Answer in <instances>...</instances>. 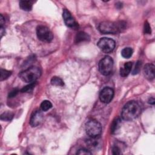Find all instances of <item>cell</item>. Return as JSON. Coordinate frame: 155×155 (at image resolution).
<instances>
[{
    "mask_svg": "<svg viewBox=\"0 0 155 155\" xmlns=\"http://www.w3.org/2000/svg\"><path fill=\"white\" fill-rule=\"evenodd\" d=\"M141 108L139 104L134 101L128 102L123 107L121 112L122 118L125 120H132L140 113Z\"/></svg>",
    "mask_w": 155,
    "mask_h": 155,
    "instance_id": "6da1fadb",
    "label": "cell"
},
{
    "mask_svg": "<svg viewBox=\"0 0 155 155\" xmlns=\"http://www.w3.org/2000/svg\"><path fill=\"white\" fill-rule=\"evenodd\" d=\"M125 25L123 22L104 21L99 24V30L104 34H116L125 28Z\"/></svg>",
    "mask_w": 155,
    "mask_h": 155,
    "instance_id": "7a4b0ae2",
    "label": "cell"
},
{
    "mask_svg": "<svg viewBox=\"0 0 155 155\" xmlns=\"http://www.w3.org/2000/svg\"><path fill=\"white\" fill-rule=\"evenodd\" d=\"M41 74V71L40 68L33 66L21 72L19 76L22 81L31 84L35 82L40 77Z\"/></svg>",
    "mask_w": 155,
    "mask_h": 155,
    "instance_id": "3957f363",
    "label": "cell"
},
{
    "mask_svg": "<svg viewBox=\"0 0 155 155\" xmlns=\"http://www.w3.org/2000/svg\"><path fill=\"white\" fill-rule=\"evenodd\" d=\"M85 131L90 137H98L102 132V126L98 121L91 119L85 124Z\"/></svg>",
    "mask_w": 155,
    "mask_h": 155,
    "instance_id": "277c9868",
    "label": "cell"
},
{
    "mask_svg": "<svg viewBox=\"0 0 155 155\" xmlns=\"http://www.w3.org/2000/svg\"><path fill=\"white\" fill-rule=\"evenodd\" d=\"M113 61L112 58L108 56H105L99 62V70L100 73L104 75H109L113 70Z\"/></svg>",
    "mask_w": 155,
    "mask_h": 155,
    "instance_id": "5b68a950",
    "label": "cell"
},
{
    "mask_svg": "<svg viewBox=\"0 0 155 155\" xmlns=\"http://www.w3.org/2000/svg\"><path fill=\"white\" fill-rule=\"evenodd\" d=\"M36 35L38 38L45 42H50L53 39V35L50 29L44 25H39L36 28Z\"/></svg>",
    "mask_w": 155,
    "mask_h": 155,
    "instance_id": "8992f818",
    "label": "cell"
},
{
    "mask_svg": "<svg viewBox=\"0 0 155 155\" xmlns=\"http://www.w3.org/2000/svg\"><path fill=\"white\" fill-rule=\"evenodd\" d=\"M97 46L102 51L108 53L113 51L115 47V42L111 38H102L98 41Z\"/></svg>",
    "mask_w": 155,
    "mask_h": 155,
    "instance_id": "52a82bcc",
    "label": "cell"
},
{
    "mask_svg": "<svg viewBox=\"0 0 155 155\" xmlns=\"http://www.w3.org/2000/svg\"><path fill=\"white\" fill-rule=\"evenodd\" d=\"M114 96V91L111 88L105 87L100 92L99 99L101 101L105 104L109 103Z\"/></svg>",
    "mask_w": 155,
    "mask_h": 155,
    "instance_id": "ba28073f",
    "label": "cell"
},
{
    "mask_svg": "<svg viewBox=\"0 0 155 155\" xmlns=\"http://www.w3.org/2000/svg\"><path fill=\"white\" fill-rule=\"evenodd\" d=\"M43 113L42 112L39 110H37L33 112L31 115L30 119V124L31 127H35L39 125L43 120Z\"/></svg>",
    "mask_w": 155,
    "mask_h": 155,
    "instance_id": "9c48e42d",
    "label": "cell"
},
{
    "mask_svg": "<svg viewBox=\"0 0 155 155\" xmlns=\"http://www.w3.org/2000/svg\"><path fill=\"white\" fill-rule=\"evenodd\" d=\"M62 17L67 26L71 28H76L78 27L77 22L68 10L64 9L62 13Z\"/></svg>",
    "mask_w": 155,
    "mask_h": 155,
    "instance_id": "30bf717a",
    "label": "cell"
},
{
    "mask_svg": "<svg viewBox=\"0 0 155 155\" xmlns=\"http://www.w3.org/2000/svg\"><path fill=\"white\" fill-rule=\"evenodd\" d=\"M86 143L90 150H97L101 147V140L98 137H90L87 140Z\"/></svg>",
    "mask_w": 155,
    "mask_h": 155,
    "instance_id": "8fae6325",
    "label": "cell"
},
{
    "mask_svg": "<svg viewBox=\"0 0 155 155\" xmlns=\"http://www.w3.org/2000/svg\"><path fill=\"white\" fill-rule=\"evenodd\" d=\"M143 74L148 80L154 78V65L152 64H147L143 68Z\"/></svg>",
    "mask_w": 155,
    "mask_h": 155,
    "instance_id": "7c38bea8",
    "label": "cell"
},
{
    "mask_svg": "<svg viewBox=\"0 0 155 155\" xmlns=\"http://www.w3.org/2000/svg\"><path fill=\"white\" fill-rule=\"evenodd\" d=\"M133 64L131 62H127L125 63L124 66L120 69V74L122 77H125L129 74L132 68Z\"/></svg>",
    "mask_w": 155,
    "mask_h": 155,
    "instance_id": "4fadbf2b",
    "label": "cell"
},
{
    "mask_svg": "<svg viewBox=\"0 0 155 155\" xmlns=\"http://www.w3.org/2000/svg\"><path fill=\"white\" fill-rule=\"evenodd\" d=\"M90 39L89 35L84 32V31H79L77 33L76 37H75V42L76 43H79L81 42L86 41Z\"/></svg>",
    "mask_w": 155,
    "mask_h": 155,
    "instance_id": "5bb4252c",
    "label": "cell"
},
{
    "mask_svg": "<svg viewBox=\"0 0 155 155\" xmlns=\"http://www.w3.org/2000/svg\"><path fill=\"white\" fill-rule=\"evenodd\" d=\"M121 125V120L120 118L117 117L114 119L111 125V133L114 134L116 133L117 130L120 128Z\"/></svg>",
    "mask_w": 155,
    "mask_h": 155,
    "instance_id": "9a60e30c",
    "label": "cell"
},
{
    "mask_svg": "<svg viewBox=\"0 0 155 155\" xmlns=\"http://www.w3.org/2000/svg\"><path fill=\"white\" fill-rule=\"evenodd\" d=\"M32 2L30 1H21L19 2L20 8L24 11H30L32 8Z\"/></svg>",
    "mask_w": 155,
    "mask_h": 155,
    "instance_id": "2e32d148",
    "label": "cell"
},
{
    "mask_svg": "<svg viewBox=\"0 0 155 155\" xmlns=\"http://www.w3.org/2000/svg\"><path fill=\"white\" fill-rule=\"evenodd\" d=\"M133 53V51L131 48L126 47V48H124L121 51V55L122 57L125 58H129L132 56Z\"/></svg>",
    "mask_w": 155,
    "mask_h": 155,
    "instance_id": "e0dca14e",
    "label": "cell"
},
{
    "mask_svg": "<svg viewBox=\"0 0 155 155\" xmlns=\"http://www.w3.org/2000/svg\"><path fill=\"white\" fill-rule=\"evenodd\" d=\"M51 84L54 86H63L64 85V82L59 77L54 76L51 79Z\"/></svg>",
    "mask_w": 155,
    "mask_h": 155,
    "instance_id": "ac0fdd59",
    "label": "cell"
},
{
    "mask_svg": "<svg viewBox=\"0 0 155 155\" xmlns=\"http://www.w3.org/2000/svg\"><path fill=\"white\" fill-rule=\"evenodd\" d=\"M13 117V114L10 111H5L1 114V119L5 121H10L12 119Z\"/></svg>",
    "mask_w": 155,
    "mask_h": 155,
    "instance_id": "d6986e66",
    "label": "cell"
},
{
    "mask_svg": "<svg viewBox=\"0 0 155 155\" xmlns=\"http://www.w3.org/2000/svg\"><path fill=\"white\" fill-rule=\"evenodd\" d=\"M52 107V104L51 103L47 100H45L42 102L41 104V108L42 111H47L49 109H50Z\"/></svg>",
    "mask_w": 155,
    "mask_h": 155,
    "instance_id": "ffe728a7",
    "label": "cell"
},
{
    "mask_svg": "<svg viewBox=\"0 0 155 155\" xmlns=\"http://www.w3.org/2000/svg\"><path fill=\"white\" fill-rule=\"evenodd\" d=\"M1 76H0V80L4 81L6 79H7L12 74V72L10 71L7 70H4V69H1Z\"/></svg>",
    "mask_w": 155,
    "mask_h": 155,
    "instance_id": "44dd1931",
    "label": "cell"
},
{
    "mask_svg": "<svg viewBox=\"0 0 155 155\" xmlns=\"http://www.w3.org/2000/svg\"><path fill=\"white\" fill-rule=\"evenodd\" d=\"M35 87V84L34 82L33 83H31L29 85L25 86V87H24L21 90V91L22 93H27V92H29L30 91H31L33 88Z\"/></svg>",
    "mask_w": 155,
    "mask_h": 155,
    "instance_id": "7402d4cb",
    "label": "cell"
},
{
    "mask_svg": "<svg viewBox=\"0 0 155 155\" xmlns=\"http://www.w3.org/2000/svg\"><path fill=\"white\" fill-rule=\"evenodd\" d=\"M141 65H142V63L140 61H137V63L136 64V65H135V67L133 70V74H137L140 70V67H141Z\"/></svg>",
    "mask_w": 155,
    "mask_h": 155,
    "instance_id": "603a6c76",
    "label": "cell"
},
{
    "mask_svg": "<svg viewBox=\"0 0 155 155\" xmlns=\"http://www.w3.org/2000/svg\"><path fill=\"white\" fill-rule=\"evenodd\" d=\"M144 33L146 34H151V27L148 22H145L144 24Z\"/></svg>",
    "mask_w": 155,
    "mask_h": 155,
    "instance_id": "cb8c5ba5",
    "label": "cell"
},
{
    "mask_svg": "<svg viewBox=\"0 0 155 155\" xmlns=\"http://www.w3.org/2000/svg\"><path fill=\"white\" fill-rule=\"evenodd\" d=\"M112 153H113V154H114V155H117V154H122L120 148L117 145L113 146V149H112Z\"/></svg>",
    "mask_w": 155,
    "mask_h": 155,
    "instance_id": "d4e9b609",
    "label": "cell"
},
{
    "mask_svg": "<svg viewBox=\"0 0 155 155\" xmlns=\"http://www.w3.org/2000/svg\"><path fill=\"white\" fill-rule=\"evenodd\" d=\"M91 152L85 148H81L77 151V154H91Z\"/></svg>",
    "mask_w": 155,
    "mask_h": 155,
    "instance_id": "484cf974",
    "label": "cell"
},
{
    "mask_svg": "<svg viewBox=\"0 0 155 155\" xmlns=\"http://www.w3.org/2000/svg\"><path fill=\"white\" fill-rule=\"evenodd\" d=\"M18 92H19V90L18 89H14L13 90H12V91H10L9 93L8 97H15V96H16L17 95Z\"/></svg>",
    "mask_w": 155,
    "mask_h": 155,
    "instance_id": "4316f807",
    "label": "cell"
},
{
    "mask_svg": "<svg viewBox=\"0 0 155 155\" xmlns=\"http://www.w3.org/2000/svg\"><path fill=\"white\" fill-rule=\"evenodd\" d=\"M5 23V20L4 19V17L2 16V15H1V18H0V24H1V27H3L2 25H4V24Z\"/></svg>",
    "mask_w": 155,
    "mask_h": 155,
    "instance_id": "83f0119b",
    "label": "cell"
},
{
    "mask_svg": "<svg viewBox=\"0 0 155 155\" xmlns=\"http://www.w3.org/2000/svg\"><path fill=\"white\" fill-rule=\"evenodd\" d=\"M154 102H155V101H154V97H151L148 100V103L150 104H154Z\"/></svg>",
    "mask_w": 155,
    "mask_h": 155,
    "instance_id": "f1b7e54d",
    "label": "cell"
},
{
    "mask_svg": "<svg viewBox=\"0 0 155 155\" xmlns=\"http://www.w3.org/2000/svg\"><path fill=\"white\" fill-rule=\"evenodd\" d=\"M0 30H1V38L2 37L3 35L5 34V30L4 29V27H0Z\"/></svg>",
    "mask_w": 155,
    "mask_h": 155,
    "instance_id": "f546056e",
    "label": "cell"
}]
</instances>
